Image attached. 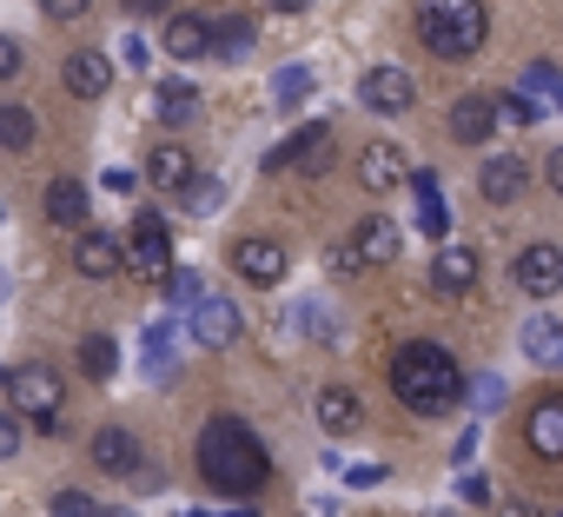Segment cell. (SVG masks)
Masks as SVG:
<instances>
[{
    "label": "cell",
    "mask_w": 563,
    "mask_h": 517,
    "mask_svg": "<svg viewBox=\"0 0 563 517\" xmlns=\"http://www.w3.org/2000/svg\"><path fill=\"white\" fill-rule=\"evenodd\" d=\"M556 87H563V80H556V67H550V61H530V67H523V87H517V94H523V100L537 107V100H556Z\"/></svg>",
    "instance_id": "obj_31"
},
{
    "label": "cell",
    "mask_w": 563,
    "mask_h": 517,
    "mask_svg": "<svg viewBox=\"0 0 563 517\" xmlns=\"http://www.w3.org/2000/svg\"><path fill=\"white\" fill-rule=\"evenodd\" d=\"M133 8H140V14H146V8H159V0H133Z\"/></svg>",
    "instance_id": "obj_48"
},
{
    "label": "cell",
    "mask_w": 563,
    "mask_h": 517,
    "mask_svg": "<svg viewBox=\"0 0 563 517\" xmlns=\"http://www.w3.org/2000/svg\"><path fill=\"white\" fill-rule=\"evenodd\" d=\"M153 107H159V120H166V127H192V120L206 113V100H199L186 80H166V87L153 94Z\"/></svg>",
    "instance_id": "obj_26"
},
{
    "label": "cell",
    "mask_w": 563,
    "mask_h": 517,
    "mask_svg": "<svg viewBox=\"0 0 563 517\" xmlns=\"http://www.w3.org/2000/svg\"><path fill=\"white\" fill-rule=\"evenodd\" d=\"M120 273H133L146 286H166V273H173V226L159 212H133V232L120 239Z\"/></svg>",
    "instance_id": "obj_5"
},
{
    "label": "cell",
    "mask_w": 563,
    "mask_h": 517,
    "mask_svg": "<svg viewBox=\"0 0 563 517\" xmlns=\"http://www.w3.org/2000/svg\"><path fill=\"white\" fill-rule=\"evenodd\" d=\"M510 279H517L530 299H556V293H563V245H550V239L523 245L517 266H510Z\"/></svg>",
    "instance_id": "obj_8"
},
{
    "label": "cell",
    "mask_w": 563,
    "mask_h": 517,
    "mask_svg": "<svg viewBox=\"0 0 563 517\" xmlns=\"http://www.w3.org/2000/svg\"><path fill=\"white\" fill-rule=\"evenodd\" d=\"M405 179H411V160H405L391 140H372V146L358 153V186H365V193H378V199H385V193H398Z\"/></svg>",
    "instance_id": "obj_11"
},
{
    "label": "cell",
    "mask_w": 563,
    "mask_h": 517,
    "mask_svg": "<svg viewBox=\"0 0 563 517\" xmlns=\"http://www.w3.org/2000/svg\"><path fill=\"white\" fill-rule=\"evenodd\" d=\"M34 107H0V146H8V153H27L34 146Z\"/></svg>",
    "instance_id": "obj_28"
},
{
    "label": "cell",
    "mask_w": 563,
    "mask_h": 517,
    "mask_svg": "<svg viewBox=\"0 0 563 517\" xmlns=\"http://www.w3.org/2000/svg\"><path fill=\"white\" fill-rule=\"evenodd\" d=\"M219 199H225V186H219V179H192V193H186V206H192V212H212Z\"/></svg>",
    "instance_id": "obj_37"
},
{
    "label": "cell",
    "mask_w": 563,
    "mask_h": 517,
    "mask_svg": "<svg viewBox=\"0 0 563 517\" xmlns=\"http://www.w3.org/2000/svg\"><path fill=\"white\" fill-rule=\"evenodd\" d=\"M523 186H530V166H523L517 153H490V160L477 166V193H484V206H510V199H523Z\"/></svg>",
    "instance_id": "obj_13"
},
{
    "label": "cell",
    "mask_w": 563,
    "mask_h": 517,
    "mask_svg": "<svg viewBox=\"0 0 563 517\" xmlns=\"http://www.w3.org/2000/svg\"><path fill=\"white\" fill-rule=\"evenodd\" d=\"M192 458H199L206 491H219V497H258L265 477H272V451L245 418H206Z\"/></svg>",
    "instance_id": "obj_1"
},
{
    "label": "cell",
    "mask_w": 563,
    "mask_h": 517,
    "mask_svg": "<svg viewBox=\"0 0 563 517\" xmlns=\"http://www.w3.org/2000/svg\"><path fill=\"white\" fill-rule=\"evenodd\" d=\"M556 113H563V87H556Z\"/></svg>",
    "instance_id": "obj_49"
},
{
    "label": "cell",
    "mask_w": 563,
    "mask_h": 517,
    "mask_svg": "<svg viewBox=\"0 0 563 517\" xmlns=\"http://www.w3.org/2000/svg\"><path fill=\"white\" fill-rule=\"evenodd\" d=\"M418 41L438 61H477L490 41V8L484 0H418Z\"/></svg>",
    "instance_id": "obj_3"
},
{
    "label": "cell",
    "mask_w": 563,
    "mask_h": 517,
    "mask_svg": "<svg viewBox=\"0 0 563 517\" xmlns=\"http://www.w3.org/2000/svg\"><path fill=\"white\" fill-rule=\"evenodd\" d=\"M497 517H543V510H537L530 497H504V504H497Z\"/></svg>",
    "instance_id": "obj_44"
},
{
    "label": "cell",
    "mask_w": 563,
    "mask_h": 517,
    "mask_svg": "<svg viewBox=\"0 0 563 517\" xmlns=\"http://www.w3.org/2000/svg\"><path fill=\"white\" fill-rule=\"evenodd\" d=\"M325 153H332V127H325V120H306L292 140H278V146L265 153V173H319Z\"/></svg>",
    "instance_id": "obj_7"
},
{
    "label": "cell",
    "mask_w": 563,
    "mask_h": 517,
    "mask_svg": "<svg viewBox=\"0 0 563 517\" xmlns=\"http://www.w3.org/2000/svg\"><path fill=\"white\" fill-rule=\"evenodd\" d=\"M159 372H173V326L166 319L146 332V378H159Z\"/></svg>",
    "instance_id": "obj_33"
},
{
    "label": "cell",
    "mask_w": 563,
    "mask_h": 517,
    "mask_svg": "<svg viewBox=\"0 0 563 517\" xmlns=\"http://www.w3.org/2000/svg\"><path fill=\"white\" fill-rule=\"evenodd\" d=\"M477 286V252L471 245H444L438 258H431V293L438 299H464Z\"/></svg>",
    "instance_id": "obj_14"
},
{
    "label": "cell",
    "mask_w": 563,
    "mask_h": 517,
    "mask_svg": "<svg viewBox=\"0 0 563 517\" xmlns=\"http://www.w3.org/2000/svg\"><path fill=\"white\" fill-rule=\"evenodd\" d=\"M232 273H239L245 286H265V293H272L278 279L292 273V252L278 245V239H265V232H252V239L232 245Z\"/></svg>",
    "instance_id": "obj_6"
},
{
    "label": "cell",
    "mask_w": 563,
    "mask_h": 517,
    "mask_svg": "<svg viewBox=\"0 0 563 517\" xmlns=\"http://www.w3.org/2000/svg\"><path fill=\"white\" fill-rule=\"evenodd\" d=\"M60 80H67V94H74V100H100V94L113 87V61H107L100 47H80V54H67Z\"/></svg>",
    "instance_id": "obj_15"
},
{
    "label": "cell",
    "mask_w": 563,
    "mask_h": 517,
    "mask_svg": "<svg viewBox=\"0 0 563 517\" xmlns=\"http://www.w3.org/2000/svg\"><path fill=\"white\" fill-rule=\"evenodd\" d=\"M523 444L550 464H563V392H543L530 411H523Z\"/></svg>",
    "instance_id": "obj_9"
},
{
    "label": "cell",
    "mask_w": 563,
    "mask_h": 517,
    "mask_svg": "<svg viewBox=\"0 0 563 517\" xmlns=\"http://www.w3.org/2000/svg\"><path fill=\"white\" fill-rule=\"evenodd\" d=\"M352 258H358V266H391V258H398V226L385 212L358 219L352 226Z\"/></svg>",
    "instance_id": "obj_21"
},
{
    "label": "cell",
    "mask_w": 563,
    "mask_h": 517,
    "mask_svg": "<svg viewBox=\"0 0 563 517\" xmlns=\"http://www.w3.org/2000/svg\"><path fill=\"white\" fill-rule=\"evenodd\" d=\"M166 293H173V299H179V306H199V299H206V279H199V273H186V266H179V273H166Z\"/></svg>",
    "instance_id": "obj_36"
},
{
    "label": "cell",
    "mask_w": 563,
    "mask_h": 517,
    "mask_svg": "<svg viewBox=\"0 0 563 517\" xmlns=\"http://www.w3.org/2000/svg\"><path fill=\"white\" fill-rule=\"evenodd\" d=\"M192 339H199V345H212V352H219V345H232V339H239V306H232L225 293H206V299L192 306Z\"/></svg>",
    "instance_id": "obj_18"
},
{
    "label": "cell",
    "mask_w": 563,
    "mask_h": 517,
    "mask_svg": "<svg viewBox=\"0 0 563 517\" xmlns=\"http://www.w3.org/2000/svg\"><path fill=\"white\" fill-rule=\"evenodd\" d=\"M405 186L418 193V232H424V239H451V206H444L438 173H431V166H411V179H405Z\"/></svg>",
    "instance_id": "obj_17"
},
{
    "label": "cell",
    "mask_w": 563,
    "mask_h": 517,
    "mask_svg": "<svg viewBox=\"0 0 563 517\" xmlns=\"http://www.w3.org/2000/svg\"><path fill=\"white\" fill-rule=\"evenodd\" d=\"M358 100H365L372 113H405V107L418 100V87H411V74H405V67H391V61H385V67H372V74L358 80Z\"/></svg>",
    "instance_id": "obj_12"
},
{
    "label": "cell",
    "mask_w": 563,
    "mask_h": 517,
    "mask_svg": "<svg viewBox=\"0 0 563 517\" xmlns=\"http://www.w3.org/2000/svg\"><path fill=\"white\" fill-rule=\"evenodd\" d=\"M391 398H398L411 418H444V411L464 405V372H457V359H451L444 345L411 339V345H398V359H391Z\"/></svg>",
    "instance_id": "obj_2"
},
{
    "label": "cell",
    "mask_w": 563,
    "mask_h": 517,
    "mask_svg": "<svg viewBox=\"0 0 563 517\" xmlns=\"http://www.w3.org/2000/svg\"><path fill=\"white\" fill-rule=\"evenodd\" d=\"M41 14H47V21H80L87 0H41Z\"/></svg>",
    "instance_id": "obj_40"
},
{
    "label": "cell",
    "mask_w": 563,
    "mask_h": 517,
    "mask_svg": "<svg viewBox=\"0 0 563 517\" xmlns=\"http://www.w3.org/2000/svg\"><path fill=\"white\" fill-rule=\"evenodd\" d=\"M21 61H27V54H21V41L0 34V80H14V74H21Z\"/></svg>",
    "instance_id": "obj_39"
},
{
    "label": "cell",
    "mask_w": 563,
    "mask_h": 517,
    "mask_svg": "<svg viewBox=\"0 0 563 517\" xmlns=\"http://www.w3.org/2000/svg\"><path fill=\"white\" fill-rule=\"evenodd\" d=\"M14 451H21V418L0 411V458H14Z\"/></svg>",
    "instance_id": "obj_38"
},
{
    "label": "cell",
    "mask_w": 563,
    "mask_h": 517,
    "mask_svg": "<svg viewBox=\"0 0 563 517\" xmlns=\"http://www.w3.org/2000/svg\"><path fill=\"white\" fill-rule=\"evenodd\" d=\"M444 133H451L457 146H484V140L497 133V107H490V94H464V100L451 107Z\"/></svg>",
    "instance_id": "obj_16"
},
{
    "label": "cell",
    "mask_w": 563,
    "mask_h": 517,
    "mask_svg": "<svg viewBox=\"0 0 563 517\" xmlns=\"http://www.w3.org/2000/svg\"><path fill=\"white\" fill-rule=\"evenodd\" d=\"M312 411H319V425H325V438H345V431H352V425L365 418V405H358V392H352V385H325Z\"/></svg>",
    "instance_id": "obj_23"
},
{
    "label": "cell",
    "mask_w": 563,
    "mask_h": 517,
    "mask_svg": "<svg viewBox=\"0 0 563 517\" xmlns=\"http://www.w3.org/2000/svg\"><path fill=\"white\" fill-rule=\"evenodd\" d=\"M490 107H497V127H537L543 120V107H530L523 94H490Z\"/></svg>",
    "instance_id": "obj_32"
},
{
    "label": "cell",
    "mask_w": 563,
    "mask_h": 517,
    "mask_svg": "<svg viewBox=\"0 0 563 517\" xmlns=\"http://www.w3.org/2000/svg\"><path fill=\"white\" fill-rule=\"evenodd\" d=\"M325 266L345 279V273H358V258H352V245H332V252H325Z\"/></svg>",
    "instance_id": "obj_43"
},
{
    "label": "cell",
    "mask_w": 563,
    "mask_h": 517,
    "mask_svg": "<svg viewBox=\"0 0 563 517\" xmlns=\"http://www.w3.org/2000/svg\"><path fill=\"white\" fill-rule=\"evenodd\" d=\"M556 517H563V510H556Z\"/></svg>",
    "instance_id": "obj_50"
},
{
    "label": "cell",
    "mask_w": 563,
    "mask_h": 517,
    "mask_svg": "<svg viewBox=\"0 0 563 517\" xmlns=\"http://www.w3.org/2000/svg\"><path fill=\"white\" fill-rule=\"evenodd\" d=\"M306 94H312V67H306V61H299V67H278V80H272V100H278V107L292 113Z\"/></svg>",
    "instance_id": "obj_29"
},
{
    "label": "cell",
    "mask_w": 563,
    "mask_h": 517,
    "mask_svg": "<svg viewBox=\"0 0 563 517\" xmlns=\"http://www.w3.org/2000/svg\"><path fill=\"white\" fill-rule=\"evenodd\" d=\"M464 398H471L477 411H497V405H504V378H497V372H484V378H464Z\"/></svg>",
    "instance_id": "obj_34"
},
{
    "label": "cell",
    "mask_w": 563,
    "mask_h": 517,
    "mask_svg": "<svg viewBox=\"0 0 563 517\" xmlns=\"http://www.w3.org/2000/svg\"><path fill=\"white\" fill-rule=\"evenodd\" d=\"M523 359L543 372H563V326L556 319H530L523 326Z\"/></svg>",
    "instance_id": "obj_24"
},
{
    "label": "cell",
    "mask_w": 563,
    "mask_h": 517,
    "mask_svg": "<svg viewBox=\"0 0 563 517\" xmlns=\"http://www.w3.org/2000/svg\"><path fill=\"white\" fill-rule=\"evenodd\" d=\"M146 179H153L166 199H186V193H192V179H199V160H192L179 140H159V146H153V160H146Z\"/></svg>",
    "instance_id": "obj_10"
},
{
    "label": "cell",
    "mask_w": 563,
    "mask_h": 517,
    "mask_svg": "<svg viewBox=\"0 0 563 517\" xmlns=\"http://www.w3.org/2000/svg\"><path fill=\"white\" fill-rule=\"evenodd\" d=\"M47 517H100V504H93L87 491H54V504H47Z\"/></svg>",
    "instance_id": "obj_35"
},
{
    "label": "cell",
    "mask_w": 563,
    "mask_h": 517,
    "mask_svg": "<svg viewBox=\"0 0 563 517\" xmlns=\"http://www.w3.org/2000/svg\"><path fill=\"white\" fill-rule=\"evenodd\" d=\"M543 179H550V193H563V146H556V153L543 160Z\"/></svg>",
    "instance_id": "obj_45"
},
{
    "label": "cell",
    "mask_w": 563,
    "mask_h": 517,
    "mask_svg": "<svg viewBox=\"0 0 563 517\" xmlns=\"http://www.w3.org/2000/svg\"><path fill=\"white\" fill-rule=\"evenodd\" d=\"M74 273H80V279H113V273H120V239L100 232V226H87V232L74 239Z\"/></svg>",
    "instance_id": "obj_19"
},
{
    "label": "cell",
    "mask_w": 563,
    "mask_h": 517,
    "mask_svg": "<svg viewBox=\"0 0 563 517\" xmlns=\"http://www.w3.org/2000/svg\"><path fill=\"white\" fill-rule=\"evenodd\" d=\"M0 392H8V411L14 418H27V425H41V431H54L60 425V411H67V398H60V372L54 365H14V372H0Z\"/></svg>",
    "instance_id": "obj_4"
},
{
    "label": "cell",
    "mask_w": 563,
    "mask_h": 517,
    "mask_svg": "<svg viewBox=\"0 0 563 517\" xmlns=\"http://www.w3.org/2000/svg\"><path fill=\"white\" fill-rule=\"evenodd\" d=\"M93 464H100L107 477H133V471H140V438H133L126 425H100V431H93Z\"/></svg>",
    "instance_id": "obj_20"
},
{
    "label": "cell",
    "mask_w": 563,
    "mask_h": 517,
    "mask_svg": "<svg viewBox=\"0 0 563 517\" xmlns=\"http://www.w3.org/2000/svg\"><path fill=\"white\" fill-rule=\"evenodd\" d=\"M41 206H47L54 226H80V232H87V186H80V179H54Z\"/></svg>",
    "instance_id": "obj_25"
},
{
    "label": "cell",
    "mask_w": 563,
    "mask_h": 517,
    "mask_svg": "<svg viewBox=\"0 0 563 517\" xmlns=\"http://www.w3.org/2000/svg\"><path fill=\"white\" fill-rule=\"evenodd\" d=\"M212 54L219 61H245L252 54V21H219L212 28Z\"/></svg>",
    "instance_id": "obj_30"
},
{
    "label": "cell",
    "mask_w": 563,
    "mask_h": 517,
    "mask_svg": "<svg viewBox=\"0 0 563 517\" xmlns=\"http://www.w3.org/2000/svg\"><path fill=\"white\" fill-rule=\"evenodd\" d=\"M166 54L173 61H206L212 54V21L206 14H173L166 21Z\"/></svg>",
    "instance_id": "obj_22"
},
{
    "label": "cell",
    "mask_w": 563,
    "mask_h": 517,
    "mask_svg": "<svg viewBox=\"0 0 563 517\" xmlns=\"http://www.w3.org/2000/svg\"><path fill=\"white\" fill-rule=\"evenodd\" d=\"M100 186H107V193H133V186H140V173H126V166H107V173H100Z\"/></svg>",
    "instance_id": "obj_41"
},
{
    "label": "cell",
    "mask_w": 563,
    "mask_h": 517,
    "mask_svg": "<svg viewBox=\"0 0 563 517\" xmlns=\"http://www.w3.org/2000/svg\"><path fill=\"white\" fill-rule=\"evenodd\" d=\"M100 517H140V510H126V504H120V510H100Z\"/></svg>",
    "instance_id": "obj_47"
},
{
    "label": "cell",
    "mask_w": 563,
    "mask_h": 517,
    "mask_svg": "<svg viewBox=\"0 0 563 517\" xmlns=\"http://www.w3.org/2000/svg\"><path fill=\"white\" fill-rule=\"evenodd\" d=\"M80 372H87L93 385H113V372H120V345H113V332H87V339H80Z\"/></svg>",
    "instance_id": "obj_27"
},
{
    "label": "cell",
    "mask_w": 563,
    "mask_h": 517,
    "mask_svg": "<svg viewBox=\"0 0 563 517\" xmlns=\"http://www.w3.org/2000/svg\"><path fill=\"white\" fill-rule=\"evenodd\" d=\"M312 0H265V14H306Z\"/></svg>",
    "instance_id": "obj_46"
},
{
    "label": "cell",
    "mask_w": 563,
    "mask_h": 517,
    "mask_svg": "<svg viewBox=\"0 0 563 517\" xmlns=\"http://www.w3.org/2000/svg\"><path fill=\"white\" fill-rule=\"evenodd\" d=\"M457 497H464V504H490V477H477V471H471V477L457 484Z\"/></svg>",
    "instance_id": "obj_42"
}]
</instances>
